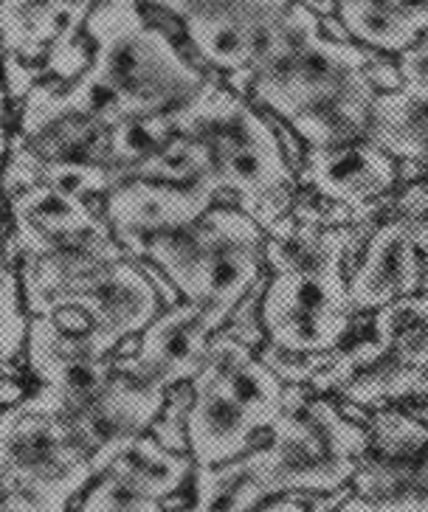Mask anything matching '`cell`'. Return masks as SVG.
Returning <instances> with one entry per match:
<instances>
[{"mask_svg": "<svg viewBox=\"0 0 428 512\" xmlns=\"http://www.w3.org/2000/svg\"><path fill=\"white\" fill-rule=\"evenodd\" d=\"M398 85V62L330 34L324 17L296 0L245 96L307 147H333L367 138L378 96Z\"/></svg>", "mask_w": 428, "mask_h": 512, "instance_id": "cell-1", "label": "cell"}, {"mask_svg": "<svg viewBox=\"0 0 428 512\" xmlns=\"http://www.w3.org/2000/svg\"><path fill=\"white\" fill-rule=\"evenodd\" d=\"M291 217L288 234L265 242L260 324L265 347L321 369L364 318L350 302V265L369 228L338 226L305 189L296 192Z\"/></svg>", "mask_w": 428, "mask_h": 512, "instance_id": "cell-2", "label": "cell"}, {"mask_svg": "<svg viewBox=\"0 0 428 512\" xmlns=\"http://www.w3.org/2000/svg\"><path fill=\"white\" fill-rule=\"evenodd\" d=\"M172 127L206 150L220 200L248 211L268 237L291 231L299 178L271 113L212 76L172 113Z\"/></svg>", "mask_w": 428, "mask_h": 512, "instance_id": "cell-3", "label": "cell"}, {"mask_svg": "<svg viewBox=\"0 0 428 512\" xmlns=\"http://www.w3.org/2000/svg\"><path fill=\"white\" fill-rule=\"evenodd\" d=\"M85 37L91 65L79 79L113 121L175 113L214 76L144 9L127 3L102 0Z\"/></svg>", "mask_w": 428, "mask_h": 512, "instance_id": "cell-4", "label": "cell"}, {"mask_svg": "<svg viewBox=\"0 0 428 512\" xmlns=\"http://www.w3.org/2000/svg\"><path fill=\"white\" fill-rule=\"evenodd\" d=\"M268 231L240 206L217 200L195 223L155 237L141 262L164 273L186 302L226 321L265 273Z\"/></svg>", "mask_w": 428, "mask_h": 512, "instance_id": "cell-5", "label": "cell"}, {"mask_svg": "<svg viewBox=\"0 0 428 512\" xmlns=\"http://www.w3.org/2000/svg\"><path fill=\"white\" fill-rule=\"evenodd\" d=\"M93 479V456L62 417L23 403L0 411V504L68 512Z\"/></svg>", "mask_w": 428, "mask_h": 512, "instance_id": "cell-6", "label": "cell"}, {"mask_svg": "<svg viewBox=\"0 0 428 512\" xmlns=\"http://www.w3.org/2000/svg\"><path fill=\"white\" fill-rule=\"evenodd\" d=\"M296 0H206L184 17L181 37L195 60L245 96L271 60Z\"/></svg>", "mask_w": 428, "mask_h": 512, "instance_id": "cell-7", "label": "cell"}, {"mask_svg": "<svg viewBox=\"0 0 428 512\" xmlns=\"http://www.w3.org/2000/svg\"><path fill=\"white\" fill-rule=\"evenodd\" d=\"M299 189L319 197L341 226L372 228L389 211L403 183L400 161L361 138L333 147H307L296 169Z\"/></svg>", "mask_w": 428, "mask_h": 512, "instance_id": "cell-8", "label": "cell"}, {"mask_svg": "<svg viewBox=\"0 0 428 512\" xmlns=\"http://www.w3.org/2000/svg\"><path fill=\"white\" fill-rule=\"evenodd\" d=\"M217 200L220 195L209 183L130 178L102 197V217L127 256L141 259L155 237L195 223Z\"/></svg>", "mask_w": 428, "mask_h": 512, "instance_id": "cell-9", "label": "cell"}, {"mask_svg": "<svg viewBox=\"0 0 428 512\" xmlns=\"http://www.w3.org/2000/svg\"><path fill=\"white\" fill-rule=\"evenodd\" d=\"M226 324L229 321L212 310L178 299L164 304L144 332L124 344L127 355L119 352L116 363L119 369L153 377L167 389L189 383L206 363L212 338Z\"/></svg>", "mask_w": 428, "mask_h": 512, "instance_id": "cell-10", "label": "cell"}, {"mask_svg": "<svg viewBox=\"0 0 428 512\" xmlns=\"http://www.w3.org/2000/svg\"><path fill=\"white\" fill-rule=\"evenodd\" d=\"M167 392V386H161L153 377L119 369L116 363V375L107 380L105 389L93 394L88 403H82L68 417H62L93 456L96 476L119 445L150 434L153 422L167 403Z\"/></svg>", "mask_w": 428, "mask_h": 512, "instance_id": "cell-11", "label": "cell"}, {"mask_svg": "<svg viewBox=\"0 0 428 512\" xmlns=\"http://www.w3.org/2000/svg\"><path fill=\"white\" fill-rule=\"evenodd\" d=\"M423 265L406 214L386 211L361 242L350 265V302L358 316L417 296Z\"/></svg>", "mask_w": 428, "mask_h": 512, "instance_id": "cell-12", "label": "cell"}, {"mask_svg": "<svg viewBox=\"0 0 428 512\" xmlns=\"http://www.w3.org/2000/svg\"><path fill=\"white\" fill-rule=\"evenodd\" d=\"M400 85L395 91H381L369 141L392 152L403 166L428 169V31L395 57Z\"/></svg>", "mask_w": 428, "mask_h": 512, "instance_id": "cell-13", "label": "cell"}, {"mask_svg": "<svg viewBox=\"0 0 428 512\" xmlns=\"http://www.w3.org/2000/svg\"><path fill=\"white\" fill-rule=\"evenodd\" d=\"M65 307H79L113 347L122 349L158 316L164 299L141 259L127 256L88 279Z\"/></svg>", "mask_w": 428, "mask_h": 512, "instance_id": "cell-14", "label": "cell"}, {"mask_svg": "<svg viewBox=\"0 0 428 512\" xmlns=\"http://www.w3.org/2000/svg\"><path fill=\"white\" fill-rule=\"evenodd\" d=\"M127 259L122 242L113 237L110 226L93 231L82 240L60 245L40 256H17L23 296L31 316H48L74 299L79 287L99 271Z\"/></svg>", "mask_w": 428, "mask_h": 512, "instance_id": "cell-15", "label": "cell"}, {"mask_svg": "<svg viewBox=\"0 0 428 512\" xmlns=\"http://www.w3.org/2000/svg\"><path fill=\"white\" fill-rule=\"evenodd\" d=\"M102 0H0V54L46 68L85 34Z\"/></svg>", "mask_w": 428, "mask_h": 512, "instance_id": "cell-16", "label": "cell"}, {"mask_svg": "<svg viewBox=\"0 0 428 512\" xmlns=\"http://www.w3.org/2000/svg\"><path fill=\"white\" fill-rule=\"evenodd\" d=\"M6 209L9 234L17 256L23 259L48 254L107 226L105 217L91 206V200L68 195L48 183H37L6 197Z\"/></svg>", "mask_w": 428, "mask_h": 512, "instance_id": "cell-17", "label": "cell"}, {"mask_svg": "<svg viewBox=\"0 0 428 512\" xmlns=\"http://www.w3.org/2000/svg\"><path fill=\"white\" fill-rule=\"evenodd\" d=\"M189 386H192V406L186 420V437H189V456L195 459V465H220L243 456L257 445V439L265 431L226 386H220L206 372H198L189 380Z\"/></svg>", "mask_w": 428, "mask_h": 512, "instance_id": "cell-18", "label": "cell"}, {"mask_svg": "<svg viewBox=\"0 0 428 512\" xmlns=\"http://www.w3.org/2000/svg\"><path fill=\"white\" fill-rule=\"evenodd\" d=\"M119 349L107 341V335L79 307H60L48 316H31L26 338V366L40 383L62 366L85 358H110Z\"/></svg>", "mask_w": 428, "mask_h": 512, "instance_id": "cell-19", "label": "cell"}, {"mask_svg": "<svg viewBox=\"0 0 428 512\" xmlns=\"http://www.w3.org/2000/svg\"><path fill=\"white\" fill-rule=\"evenodd\" d=\"M333 20L355 43L398 57L428 31V0H336Z\"/></svg>", "mask_w": 428, "mask_h": 512, "instance_id": "cell-20", "label": "cell"}, {"mask_svg": "<svg viewBox=\"0 0 428 512\" xmlns=\"http://www.w3.org/2000/svg\"><path fill=\"white\" fill-rule=\"evenodd\" d=\"M192 467H195L192 456L169 451L153 434H141L110 453L99 473H110L136 487L144 496L167 501L184 487L186 479L192 476Z\"/></svg>", "mask_w": 428, "mask_h": 512, "instance_id": "cell-21", "label": "cell"}, {"mask_svg": "<svg viewBox=\"0 0 428 512\" xmlns=\"http://www.w3.org/2000/svg\"><path fill=\"white\" fill-rule=\"evenodd\" d=\"M198 467V465H195ZM271 496L251 462L243 456L195 470V501L186 510L169 512H251Z\"/></svg>", "mask_w": 428, "mask_h": 512, "instance_id": "cell-22", "label": "cell"}, {"mask_svg": "<svg viewBox=\"0 0 428 512\" xmlns=\"http://www.w3.org/2000/svg\"><path fill=\"white\" fill-rule=\"evenodd\" d=\"M31 313L23 296L12 234L0 217V366H9L26 352Z\"/></svg>", "mask_w": 428, "mask_h": 512, "instance_id": "cell-23", "label": "cell"}, {"mask_svg": "<svg viewBox=\"0 0 428 512\" xmlns=\"http://www.w3.org/2000/svg\"><path fill=\"white\" fill-rule=\"evenodd\" d=\"M167 501L138 493L122 479L99 473L91 482V490L85 493L79 512H169Z\"/></svg>", "mask_w": 428, "mask_h": 512, "instance_id": "cell-24", "label": "cell"}, {"mask_svg": "<svg viewBox=\"0 0 428 512\" xmlns=\"http://www.w3.org/2000/svg\"><path fill=\"white\" fill-rule=\"evenodd\" d=\"M189 406H192V386L178 383L167 392V403L161 408L158 420L153 422V434L169 451H189V437H186V420H189Z\"/></svg>", "mask_w": 428, "mask_h": 512, "instance_id": "cell-25", "label": "cell"}, {"mask_svg": "<svg viewBox=\"0 0 428 512\" xmlns=\"http://www.w3.org/2000/svg\"><path fill=\"white\" fill-rule=\"evenodd\" d=\"M116 3H127V6H136V9H155V12H164L172 20H184L189 17L195 9H200L206 0H116Z\"/></svg>", "mask_w": 428, "mask_h": 512, "instance_id": "cell-26", "label": "cell"}, {"mask_svg": "<svg viewBox=\"0 0 428 512\" xmlns=\"http://www.w3.org/2000/svg\"><path fill=\"white\" fill-rule=\"evenodd\" d=\"M257 512H307L305 496H293V493H285V496H279L271 504H265V507H257Z\"/></svg>", "mask_w": 428, "mask_h": 512, "instance_id": "cell-27", "label": "cell"}, {"mask_svg": "<svg viewBox=\"0 0 428 512\" xmlns=\"http://www.w3.org/2000/svg\"><path fill=\"white\" fill-rule=\"evenodd\" d=\"M6 102H9V96L0 88V161L6 158L9 141H12V133H9V107H6Z\"/></svg>", "mask_w": 428, "mask_h": 512, "instance_id": "cell-28", "label": "cell"}, {"mask_svg": "<svg viewBox=\"0 0 428 512\" xmlns=\"http://www.w3.org/2000/svg\"><path fill=\"white\" fill-rule=\"evenodd\" d=\"M0 166H3V161H0Z\"/></svg>", "mask_w": 428, "mask_h": 512, "instance_id": "cell-29", "label": "cell"}]
</instances>
